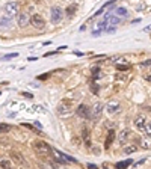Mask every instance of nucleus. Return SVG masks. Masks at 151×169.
I'll use <instances>...</instances> for the list:
<instances>
[{
    "label": "nucleus",
    "instance_id": "1a4fd4ad",
    "mask_svg": "<svg viewBox=\"0 0 151 169\" xmlns=\"http://www.w3.org/2000/svg\"><path fill=\"white\" fill-rule=\"evenodd\" d=\"M101 112H103V104L97 103V104H95V106L91 109L89 119H98V118H100V115H101Z\"/></svg>",
    "mask_w": 151,
    "mask_h": 169
},
{
    "label": "nucleus",
    "instance_id": "ddd939ff",
    "mask_svg": "<svg viewBox=\"0 0 151 169\" xmlns=\"http://www.w3.org/2000/svg\"><path fill=\"white\" fill-rule=\"evenodd\" d=\"M113 14H115L116 17H119V18H127V17H128V11H127L125 8H116V9L113 11Z\"/></svg>",
    "mask_w": 151,
    "mask_h": 169
},
{
    "label": "nucleus",
    "instance_id": "6e6552de",
    "mask_svg": "<svg viewBox=\"0 0 151 169\" xmlns=\"http://www.w3.org/2000/svg\"><path fill=\"white\" fill-rule=\"evenodd\" d=\"M76 113L80 116V118H85V119H89V113H91V109L86 106V104H80L77 109H76Z\"/></svg>",
    "mask_w": 151,
    "mask_h": 169
},
{
    "label": "nucleus",
    "instance_id": "f3484780",
    "mask_svg": "<svg viewBox=\"0 0 151 169\" xmlns=\"http://www.w3.org/2000/svg\"><path fill=\"white\" fill-rule=\"evenodd\" d=\"M141 148L150 150L151 148V137H142V139H141Z\"/></svg>",
    "mask_w": 151,
    "mask_h": 169
},
{
    "label": "nucleus",
    "instance_id": "6ab92c4d",
    "mask_svg": "<svg viewBox=\"0 0 151 169\" xmlns=\"http://www.w3.org/2000/svg\"><path fill=\"white\" fill-rule=\"evenodd\" d=\"M132 165V160H124V162H118L116 165H115V169H125L127 166H130Z\"/></svg>",
    "mask_w": 151,
    "mask_h": 169
},
{
    "label": "nucleus",
    "instance_id": "2eb2a0df",
    "mask_svg": "<svg viewBox=\"0 0 151 169\" xmlns=\"http://www.w3.org/2000/svg\"><path fill=\"white\" fill-rule=\"evenodd\" d=\"M115 3H116V0H109L107 3H104V5H103V6H101V8L98 9V12H95V15H101V14H103V12H104V11L107 9V8H111V6H113Z\"/></svg>",
    "mask_w": 151,
    "mask_h": 169
},
{
    "label": "nucleus",
    "instance_id": "39448f33",
    "mask_svg": "<svg viewBox=\"0 0 151 169\" xmlns=\"http://www.w3.org/2000/svg\"><path fill=\"white\" fill-rule=\"evenodd\" d=\"M5 15L8 18H12L15 15H18V3L15 2H9L5 5Z\"/></svg>",
    "mask_w": 151,
    "mask_h": 169
},
{
    "label": "nucleus",
    "instance_id": "20e7f679",
    "mask_svg": "<svg viewBox=\"0 0 151 169\" xmlns=\"http://www.w3.org/2000/svg\"><path fill=\"white\" fill-rule=\"evenodd\" d=\"M64 18V11L59 8V6H54L51 8V12H50V20L53 24H59Z\"/></svg>",
    "mask_w": 151,
    "mask_h": 169
},
{
    "label": "nucleus",
    "instance_id": "c85d7f7f",
    "mask_svg": "<svg viewBox=\"0 0 151 169\" xmlns=\"http://www.w3.org/2000/svg\"><path fill=\"white\" fill-rule=\"evenodd\" d=\"M9 128L11 127L8 124H0V133H6V131H9Z\"/></svg>",
    "mask_w": 151,
    "mask_h": 169
},
{
    "label": "nucleus",
    "instance_id": "423d86ee",
    "mask_svg": "<svg viewBox=\"0 0 151 169\" xmlns=\"http://www.w3.org/2000/svg\"><path fill=\"white\" fill-rule=\"evenodd\" d=\"M107 29V20H103V21H98V23H95L94 24V27H92V36H98L101 32H104Z\"/></svg>",
    "mask_w": 151,
    "mask_h": 169
},
{
    "label": "nucleus",
    "instance_id": "72a5a7b5",
    "mask_svg": "<svg viewBox=\"0 0 151 169\" xmlns=\"http://www.w3.org/2000/svg\"><path fill=\"white\" fill-rule=\"evenodd\" d=\"M35 126H37V128H39V130H42V126H41L39 122H35Z\"/></svg>",
    "mask_w": 151,
    "mask_h": 169
},
{
    "label": "nucleus",
    "instance_id": "f704fd0d",
    "mask_svg": "<svg viewBox=\"0 0 151 169\" xmlns=\"http://www.w3.org/2000/svg\"><path fill=\"white\" fill-rule=\"evenodd\" d=\"M88 168L89 169H97V166H95V165H88Z\"/></svg>",
    "mask_w": 151,
    "mask_h": 169
},
{
    "label": "nucleus",
    "instance_id": "0eeeda50",
    "mask_svg": "<svg viewBox=\"0 0 151 169\" xmlns=\"http://www.w3.org/2000/svg\"><path fill=\"white\" fill-rule=\"evenodd\" d=\"M30 24H32L35 29H39V30L45 27V21H44V18H42L39 14H35V15L30 17Z\"/></svg>",
    "mask_w": 151,
    "mask_h": 169
},
{
    "label": "nucleus",
    "instance_id": "473e14b6",
    "mask_svg": "<svg viewBox=\"0 0 151 169\" xmlns=\"http://www.w3.org/2000/svg\"><path fill=\"white\" fill-rule=\"evenodd\" d=\"M92 91H94V94H97V92H98V88L95 86V83H94V86H92Z\"/></svg>",
    "mask_w": 151,
    "mask_h": 169
},
{
    "label": "nucleus",
    "instance_id": "aec40b11",
    "mask_svg": "<svg viewBox=\"0 0 151 169\" xmlns=\"http://www.w3.org/2000/svg\"><path fill=\"white\" fill-rule=\"evenodd\" d=\"M122 151H124L125 154H132V153H136V151H138V147H136V145H127V147L122 148Z\"/></svg>",
    "mask_w": 151,
    "mask_h": 169
},
{
    "label": "nucleus",
    "instance_id": "cd10ccee",
    "mask_svg": "<svg viewBox=\"0 0 151 169\" xmlns=\"http://www.w3.org/2000/svg\"><path fill=\"white\" fill-rule=\"evenodd\" d=\"M17 56H18V53H11V54L3 56V57H2V60H9V59H14V57H17Z\"/></svg>",
    "mask_w": 151,
    "mask_h": 169
},
{
    "label": "nucleus",
    "instance_id": "9d476101",
    "mask_svg": "<svg viewBox=\"0 0 151 169\" xmlns=\"http://www.w3.org/2000/svg\"><path fill=\"white\" fill-rule=\"evenodd\" d=\"M145 118L142 116V115H138L136 118H135V127L139 130V131H142V133H145Z\"/></svg>",
    "mask_w": 151,
    "mask_h": 169
},
{
    "label": "nucleus",
    "instance_id": "f03ea898",
    "mask_svg": "<svg viewBox=\"0 0 151 169\" xmlns=\"http://www.w3.org/2000/svg\"><path fill=\"white\" fill-rule=\"evenodd\" d=\"M56 112H58V115H61V116H68V115H71V113H73L71 101H67V100L61 101V103L58 104V107H56Z\"/></svg>",
    "mask_w": 151,
    "mask_h": 169
},
{
    "label": "nucleus",
    "instance_id": "2f4dec72",
    "mask_svg": "<svg viewBox=\"0 0 151 169\" xmlns=\"http://www.w3.org/2000/svg\"><path fill=\"white\" fill-rule=\"evenodd\" d=\"M23 97H26V98H32L33 95H32V94H27V92H23Z\"/></svg>",
    "mask_w": 151,
    "mask_h": 169
},
{
    "label": "nucleus",
    "instance_id": "f8f14e48",
    "mask_svg": "<svg viewBox=\"0 0 151 169\" xmlns=\"http://www.w3.org/2000/svg\"><path fill=\"white\" fill-rule=\"evenodd\" d=\"M119 101H116V100H112V101H109V104L106 106V109H107V112L109 113H118L119 112Z\"/></svg>",
    "mask_w": 151,
    "mask_h": 169
},
{
    "label": "nucleus",
    "instance_id": "a878e982",
    "mask_svg": "<svg viewBox=\"0 0 151 169\" xmlns=\"http://www.w3.org/2000/svg\"><path fill=\"white\" fill-rule=\"evenodd\" d=\"M39 168H41V169H56V166H54L53 163L44 162V163H41V165H39Z\"/></svg>",
    "mask_w": 151,
    "mask_h": 169
},
{
    "label": "nucleus",
    "instance_id": "5701e85b",
    "mask_svg": "<svg viewBox=\"0 0 151 169\" xmlns=\"http://www.w3.org/2000/svg\"><path fill=\"white\" fill-rule=\"evenodd\" d=\"M82 136H83V139H85V145H86V147H91V139H89V133H88L86 128H83Z\"/></svg>",
    "mask_w": 151,
    "mask_h": 169
},
{
    "label": "nucleus",
    "instance_id": "9b49d317",
    "mask_svg": "<svg viewBox=\"0 0 151 169\" xmlns=\"http://www.w3.org/2000/svg\"><path fill=\"white\" fill-rule=\"evenodd\" d=\"M27 24H30V17H29V14L21 12V14L18 15V26H20V27H26Z\"/></svg>",
    "mask_w": 151,
    "mask_h": 169
},
{
    "label": "nucleus",
    "instance_id": "4be33fe9",
    "mask_svg": "<svg viewBox=\"0 0 151 169\" xmlns=\"http://www.w3.org/2000/svg\"><path fill=\"white\" fill-rule=\"evenodd\" d=\"M0 168H3V169H15L14 166H12V163L9 162V160H0Z\"/></svg>",
    "mask_w": 151,
    "mask_h": 169
},
{
    "label": "nucleus",
    "instance_id": "f257e3e1",
    "mask_svg": "<svg viewBox=\"0 0 151 169\" xmlns=\"http://www.w3.org/2000/svg\"><path fill=\"white\" fill-rule=\"evenodd\" d=\"M33 150L39 157H50L51 156V148L42 140H37L33 143Z\"/></svg>",
    "mask_w": 151,
    "mask_h": 169
},
{
    "label": "nucleus",
    "instance_id": "dca6fc26",
    "mask_svg": "<svg viewBox=\"0 0 151 169\" xmlns=\"http://www.w3.org/2000/svg\"><path fill=\"white\" fill-rule=\"evenodd\" d=\"M11 157H12L15 162H18L20 165H24V163H26V160L23 159V156H21L20 153H17V151H12V153H11Z\"/></svg>",
    "mask_w": 151,
    "mask_h": 169
},
{
    "label": "nucleus",
    "instance_id": "c9c22d12",
    "mask_svg": "<svg viewBox=\"0 0 151 169\" xmlns=\"http://www.w3.org/2000/svg\"><path fill=\"white\" fill-rule=\"evenodd\" d=\"M151 30V26H148V27H145V32H150Z\"/></svg>",
    "mask_w": 151,
    "mask_h": 169
},
{
    "label": "nucleus",
    "instance_id": "b1692460",
    "mask_svg": "<svg viewBox=\"0 0 151 169\" xmlns=\"http://www.w3.org/2000/svg\"><path fill=\"white\" fill-rule=\"evenodd\" d=\"M76 9H77V6H76V5H71V6H68V8L65 9V12H67V17H74Z\"/></svg>",
    "mask_w": 151,
    "mask_h": 169
},
{
    "label": "nucleus",
    "instance_id": "a211bd4d",
    "mask_svg": "<svg viewBox=\"0 0 151 169\" xmlns=\"http://www.w3.org/2000/svg\"><path fill=\"white\" fill-rule=\"evenodd\" d=\"M115 82L119 84H122L124 82H127V74H121V73H118L116 76H115Z\"/></svg>",
    "mask_w": 151,
    "mask_h": 169
},
{
    "label": "nucleus",
    "instance_id": "7c9ffc66",
    "mask_svg": "<svg viewBox=\"0 0 151 169\" xmlns=\"http://www.w3.org/2000/svg\"><path fill=\"white\" fill-rule=\"evenodd\" d=\"M141 67H151V59H147V60L141 62Z\"/></svg>",
    "mask_w": 151,
    "mask_h": 169
},
{
    "label": "nucleus",
    "instance_id": "7ed1b4c3",
    "mask_svg": "<svg viewBox=\"0 0 151 169\" xmlns=\"http://www.w3.org/2000/svg\"><path fill=\"white\" fill-rule=\"evenodd\" d=\"M51 154H53L54 159H56L58 162H61V163H77V160H76L74 157H71V156H68V154H64V153H61L59 150H51Z\"/></svg>",
    "mask_w": 151,
    "mask_h": 169
},
{
    "label": "nucleus",
    "instance_id": "412c9836",
    "mask_svg": "<svg viewBox=\"0 0 151 169\" xmlns=\"http://www.w3.org/2000/svg\"><path fill=\"white\" fill-rule=\"evenodd\" d=\"M128 136H130V131H128L127 128H125V130H122V131L119 133V142H121V143H124V142H125V139H127Z\"/></svg>",
    "mask_w": 151,
    "mask_h": 169
},
{
    "label": "nucleus",
    "instance_id": "4468645a",
    "mask_svg": "<svg viewBox=\"0 0 151 169\" xmlns=\"http://www.w3.org/2000/svg\"><path fill=\"white\" fill-rule=\"evenodd\" d=\"M113 139H115V131L111 130V131H109V134H107V137H106V143H104V148H106V150H109V148H111Z\"/></svg>",
    "mask_w": 151,
    "mask_h": 169
},
{
    "label": "nucleus",
    "instance_id": "393cba45",
    "mask_svg": "<svg viewBox=\"0 0 151 169\" xmlns=\"http://www.w3.org/2000/svg\"><path fill=\"white\" fill-rule=\"evenodd\" d=\"M11 24V18H8L6 15L0 18V27H8Z\"/></svg>",
    "mask_w": 151,
    "mask_h": 169
},
{
    "label": "nucleus",
    "instance_id": "bb28decb",
    "mask_svg": "<svg viewBox=\"0 0 151 169\" xmlns=\"http://www.w3.org/2000/svg\"><path fill=\"white\" fill-rule=\"evenodd\" d=\"M145 133L148 134V137H151V121L145 122Z\"/></svg>",
    "mask_w": 151,
    "mask_h": 169
},
{
    "label": "nucleus",
    "instance_id": "c756f323",
    "mask_svg": "<svg viewBox=\"0 0 151 169\" xmlns=\"http://www.w3.org/2000/svg\"><path fill=\"white\" fill-rule=\"evenodd\" d=\"M116 68H118L119 71H127V70H128V65H116Z\"/></svg>",
    "mask_w": 151,
    "mask_h": 169
}]
</instances>
